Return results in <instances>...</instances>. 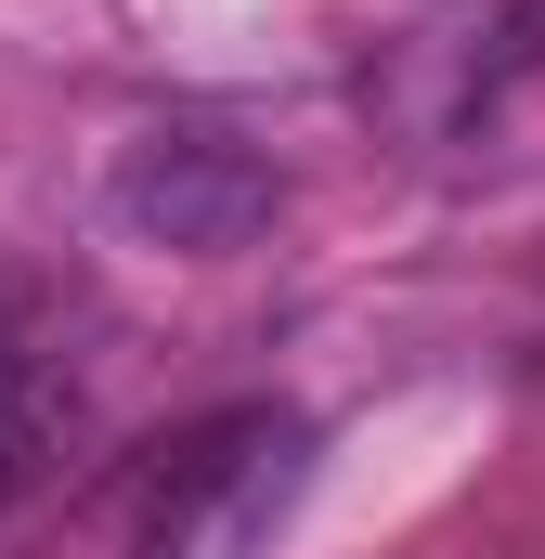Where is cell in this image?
I'll use <instances>...</instances> for the list:
<instances>
[{
	"mask_svg": "<svg viewBox=\"0 0 545 559\" xmlns=\"http://www.w3.org/2000/svg\"><path fill=\"white\" fill-rule=\"evenodd\" d=\"M272 156L261 143H234L221 118H143L118 143V169H105V222L156 248V261H234L247 235L272 222Z\"/></svg>",
	"mask_w": 545,
	"mask_h": 559,
	"instance_id": "6da1fadb",
	"label": "cell"
},
{
	"mask_svg": "<svg viewBox=\"0 0 545 559\" xmlns=\"http://www.w3.org/2000/svg\"><path fill=\"white\" fill-rule=\"evenodd\" d=\"M299 468H312V429L272 417V404H234V417L182 429L169 481L143 495V559H247L261 521L299 495Z\"/></svg>",
	"mask_w": 545,
	"mask_h": 559,
	"instance_id": "7a4b0ae2",
	"label": "cell"
},
{
	"mask_svg": "<svg viewBox=\"0 0 545 559\" xmlns=\"http://www.w3.org/2000/svg\"><path fill=\"white\" fill-rule=\"evenodd\" d=\"M65 429H78V391L52 378V352H39V325H26V286L0 274V508L52 481Z\"/></svg>",
	"mask_w": 545,
	"mask_h": 559,
	"instance_id": "3957f363",
	"label": "cell"
},
{
	"mask_svg": "<svg viewBox=\"0 0 545 559\" xmlns=\"http://www.w3.org/2000/svg\"><path fill=\"white\" fill-rule=\"evenodd\" d=\"M545 66V0H507V26H494V66H481V105L507 92V79H533Z\"/></svg>",
	"mask_w": 545,
	"mask_h": 559,
	"instance_id": "277c9868",
	"label": "cell"
}]
</instances>
